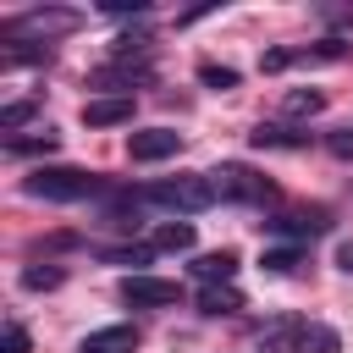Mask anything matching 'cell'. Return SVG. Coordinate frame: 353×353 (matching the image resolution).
I'll list each match as a JSON object with an SVG mask.
<instances>
[{
    "mask_svg": "<svg viewBox=\"0 0 353 353\" xmlns=\"http://www.w3.org/2000/svg\"><path fill=\"white\" fill-rule=\"evenodd\" d=\"M22 193L50 199V204H77V199H99V193H110V182L94 176V171H77V165H39V171L22 182Z\"/></svg>",
    "mask_w": 353,
    "mask_h": 353,
    "instance_id": "cell-1",
    "label": "cell"
},
{
    "mask_svg": "<svg viewBox=\"0 0 353 353\" xmlns=\"http://www.w3.org/2000/svg\"><path fill=\"white\" fill-rule=\"evenodd\" d=\"M138 204H154V210H171V215H199L215 204V182L210 171H188V176H160L138 193Z\"/></svg>",
    "mask_w": 353,
    "mask_h": 353,
    "instance_id": "cell-2",
    "label": "cell"
},
{
    "mask_svg": "<svg viewBox=\"0 0 353 353\" xmlns=\"http://www.w3.org/2000/svg\"><path fill=\"white\" fill-rule=\"evenodd\" d=\"M210 182H215V199H232V204H265V199H276V182L259 176V171H248V165H221V171H210Z\"/></svg>",
    "mask_w": 353,
    "mask_h": 353,
    "instance_id": "cell-3",
    "label": "cell"
},
{
    "mask_svg": "<svg viewBox=\"0 0 353 353\" xmlns=\"http://www.w3.org/2000/svg\"><path fill=\"white\" fill-rule=\"evenodd\" d=\"M182 149V132L176 127H143V132H127V154L138 165H154V160H171Z\"/></svg>",
    "mask_w": 353,
    "mask_h": 353,
    "instance_id": "cell-4",
    "label": "cell"
},
{
    "mask_svg": "<svg viewBox=\"0 0 353 353\" xmlns=\"http://www.w3.org/2000/svg\"><path fill=\"white\" fill-rule=\"evenodd\" d=\"M182 292H176V281H160V276H121V303H132V309H165V303H176Z\"/></svg>",
    "mask_w": 353,
    "mask_h": 353,
    "instance_id": "cell-5",
    "label": "cell"
},
{
    "mask_svg": "<svg viewBox=\"0 0 353 353\" xmlns=\"http://www.w3.org/2000/svg\"><path fill=\"white\" fill-rule=\"evenodd\" d=\"M121 121H132V94H105L83 105V127H121Z\"/></svg>",
    "mask_w": 353,
    "mask_h": 353,
    "instance_id": "cell-6",
    "label": "cell"
},
{
    "mask_svg": "<svg viewBox=\"0 0 353 353\" xmlns=\"http://www.w3.org/2000/svg\"><path fill=\"white\" fill-rule=\"evenodd\" d=\"M138 347V325H99L77 342V353H132Z\"/></svg>",
    "mask_w": 353,
    "mask_h": 353,
    "instance_id": "cell-7",
    "label": "cell"
},
{
    "mask_svg": "<svg viewBox=\"0 0 353 353\" xmlns=\"http://www.w3.org/2000/svg\"><path fill=\"white\" fill-rule=\"evenodd\" d=\"M331 221H325V210H314V215H276V221H265V232H276V237H292V248L303 243V237H320Z\"/></svg>",
    "mask_w": 353,
    "mask_h": 353,
    "instance_id": "cell-8",
    "label": "cell"
},
{
    "mask_svg": "<svg viewBox=\"0 0 353 353\" xmlns=\"http://www.w3.org/2000/svg\"><path fill=\"white\" fill-rule=\"evenodd\" d=\"M188 270H193L204 287H232V276H237V254H226V248H221V254H199Z\"/></svg>",
    "mask_w": 353,
    "mask_h": 353,
    "instance_id": "cell-9",
    "label": "cell"
},
{
    "mask_svg": "<svg viewBox=\"0 0 353 353\" xmlns=\"http://www.w3.org/2000/svg\"><path fill=\"white\" fill-rule=\"evenodd\" d=\"M149 77V61H110V66H99L88 83L94 88H132V83H143Z\"/></svg>",
    "mask_w": 353,
    "mask_h": 353,
    "instance_id": "cell-10",
    "label": "cell"
},
{
    "mask_svg": "<svg viewBox=\"0 0 353 353\" xmlns=\"http://www.w3.org/2000/svg\"><path fill=\"white\" fill-rule=\"evenodd\" d=\"M248 143H254V149H303L309 132H292V127H281V121H259V127L248 132Z\"/></svg>",
    "mask_w": 353,
    "mask_h": 353,
    "instance_id": "cell-11",
    "label": "cell"
},
{
    "mask_svg": "<svg viewBox=\"0 0 353 353\" xmlns=\"http://www.w3.org/2000/svg\"><path fill=\"white\" fill-rule=\"evenodd\" d=\"M28 28H39V33H50V28H77V11H28V17H17V22L6 28V39L28 33Z\"/></svg>",
    "mask_w": 353,
    "mask_h": 353,
    "instance_id": "cell-12",
    "label": "cell"
},
{
    "mask_svg": "<svg viewBox=\"0 0 353 353\" xmlns=\"http://www.w3.org/2000/svg\"><path fill=\"white\" fill-rule=\"evenodd\" d=\"M292 353H342V336H336L331 325L309 320V325H298V347H292Z\"/></svg>",
    "mask_w": 353,
    "mask_h": 353,
    "instance_id": "cell-13",
    "label": "cell"
},
{
    "mask_svg": "<svg viewBox=\"0 0 353 353\" xmlns=\"http://www.w3.org/2000/svg\"><path fill=\"white\" fill-rule=\"evenodd\" d=\"M199 309H204V314H237V309H243V292H237V287H204V292H199Z\"/></svg>",
    "mask_w": 353,
    "mask_h": 353,
    "instance_id": "cell-14",
    "label": "cell"
},
{
    "mask_svg": "<svg viewBox=\"0 0 353 353\" xmlns=\"http://www.w3.org/2000/svg\"><path fill=\"white\" fill-rule=\"evenodd\" d=\"M281 110H287V116H320V110H325V94H320V88H292V94L281 99Z\"/></svg>",
    "mask_w": 353,
    "mask_h": 353,
    "instance_id": "cell-15",
    "label": "cell"
},
{
    "mask_svg": "<svg viewBox=\"0 0 353 353\" xmlns=\"http://www.w3.org/2000/svg\"><path fill=\"white\" fill-rule=\"evenodd\" d=\"M61 138H55V127H39L33 138H6V154H50Z\"/></svg>",
    "mask_w": 353,
    "mask_h": 353,
    "instance_id": "cell-16",
    "label": "cell"
},
{
    "mask_svg": "<svg viewBox=\"0 0 353 353\" xmlns=\"http://www.w3.org/2000/svg\"><path fill=\"white\" fill-rule=\"evenodd\" d=\"M149 248H193V226L188 221H165V226H154Z\"/></svg>",
    "mask_w": 353,
    "mask_h": 353,
    "instance_id": "cell-17",
    "label": "cell"
},
{
    "mask_svg": "<svg viewBox=\"0 0 353 353\" xmlns=\"http://www.w3.org/2000/svg\"><path fill=\"white\" fill-rule=\"evenodd\" d=\"M298 259H303V248H265V254H259V265H265V270H276V276L298 270Z\"/></svg>",
    "mask_w": 353,
    "mask_h": 353,
    "instance_id": "cell-18",
    "label": "cell"
},
{
    "mask_svg": "<svg viewBox=\"0 0 353 353\" xmlns=\"http://www.w3.org/2000/svg\"><path fill=\"white\" fill-rule=\"evenodd\" d=\"M22 287H28V292H44V287H61V265H44V270H39V265H28V270H22Z\"/></svg>",
    "mask_w": 353,
    "mask_h": 353,
    "instance_id": "cell-19",
    "label": "cell"
},
{
    "mask_svg": "<svg viewBox=\"0 0 353 353\" xmlns=\"http://www.w3.org/2000/svg\"><path fill=\"white\" fill-rule=\"evenodd\" d=\"M33 110H39V105H33V99H11V105H6V110H0V132H17V127H22V121H28V116H33Z\"/></svg>",
    "mask_w": 353,
    "mask_h": 353,
    "instance_id": "cell-20",
    "label": "cell"
},
{
    "mask_svg": "<svg viewBox=\"0 0 353 353\" xmlns=\"http://www.w3.org/2000/svg\"><path fill=\"white\" fill-rule=\"evenodd\" d=\"M199 83H204V88H237V72L210 61V66H199Z\"/></svg>",
    "mask_w": 353,
    "mask_h": 353,
    "instance_id": "cell-21",
    "label": "cell"
},
{
    "mask_svg": "<svg viewBox=\"0 0 353 353\" xmlns=\"http://www.w3.org/2000/svg\"><path fill=\"white\" fill-rule=\"evenodd\" d=\"M325 149H331L336 160H353V127H336V132H325Z\"/></svg>",
    "mask_w": 353,
    "mask_h": 353,
    "instance_id": "cell-22",
    "label": "cell"
},
{
    "mask_svg": "<svg viewBox=\"0 0 353 353\" xmlns=\"http://www.w3.org/2000/svg\"><path fill=\"white\" fill-rule=\"evenodd\" d=\"M0 353H28V331H22L17 320H11L6 331H0Z\"/></svg>",
    "mask_w": 353,
    "mask_h": 353,
    "instance_id": "cell-23",
    "label": "cell"
},
{
    "mask_svg": "<svg viewBox=\"0 0 353 353\" xmlns=\"http://www.w3.org/2000/svg\"><path fill=\"white\" fill-rule=\"evenodd\" d=\"M298 61V50H270V55H259V72H287Z\"/></svg>",
    "mask_w": 353,
    "mask_h": 353,
    "instance_id": "cell-24",
    "label": "cell"
},
{
    "mask_svg": "<svg viewBox=\"0 0 353 353\" xmlns=\"http://www.w3.org/2000/svg\"><path fill=\"white\" fill-rule=\"evenodd\" d=\"M336 265H342V270L353 276V243H342V248H336Z\"/></svg>",
    "mask_w": 353,
    "mask_h": 353,
    "instance_id": "cell-25",
    "label": "cell"
}]
</instances>
